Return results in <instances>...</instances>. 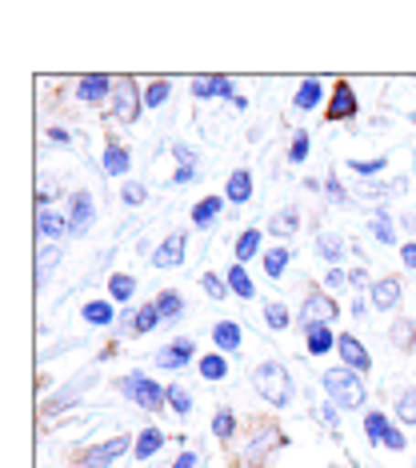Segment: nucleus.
Segmentation results:
<instances>
[{
	"label": "nucleus",
	"instance_id": "f257e3e1",
	"mask_svg": "<svg viewBox=\"0 0 416 468\" xmlns=\"http://www.w3.org/2000/svg\"><path fill=\"white\" fill-rule=\"evenodd\" d=\"M252 388L261 392L264 400L272 404V409H284L288 400H293V377H288V368L281 365V360H264V365H256L252 372Z\"/></svg>",
	"mask_w": 416,
	"mask_h": 468
},
{
	"label": "nucleus",
	"instance_id": "f03ea898",
	"mask_svg": "<svg viewBox=\"0 0 416 468\" xmlns=\"http://www.w3.org/2000/svg\"><path fill=\"white\" fill-rule=\"evenodd\" d=\"M320 380H325V392L333 397V404H340V409H360V404H365V380H360V372L328 368Z\"/></svg>",
	"mask_w": 416,
	"mask_h": 468
},
{
	"label": "nucleus",
	"instance_id": "7ed1b4c3",
	"mask_svg": "<svg viewBox=\"0 0 416 468\" xmlns=\"http://www.w3.org/2000/svg\"><path fill=\"white\" fill-rule=\"evenodd\" d=\"M121 392L133 404H141L144 412H160L165 409V400H168V388H160L156 380L144 377V372H128V377L121 380Z\"/></svg>",
	"mask_w": 416,
	"mask_h": 468
},
{
	"label": "nucleus",
	"instance_id": "20e7f679",
	"mask_svg": "<svg viewBox=\"0 0 416 468\" xmlns=\"http://www.w3.org/2000/svg\"><path fill=\"white\" fill-rule=\"evenodd\" d=\"M112 104H116V121H121V124H136L141 104H144V92H136V84L128 77H121V80H112Z\"/></svg>",
	"mask_w": 416,
	"mask_h": 468
},
{
	"label": "nucleus",
	"instance_id": "39448f33",
	"mask_svg": "<svg viewBox=\"0 0 416 468\" xmlns=\"http://www.w3.org/2000/svg\"><path fill=\"white\" fill-rule=\"evenodd\" d=\"M128 436H112V441H104V444H96V449L84 452V461L80 464H72V468H109L116 456H124L128 452Z\"/></svg>",
	"mask_w": 416,
	"mask_h": 468
},
{
	"label": "nucleus",
	"instance_id": "423d86ee",
	"mask_svg": "<svg viewBox=\"0 0 416 468\" xmlns=\"http://www.w3.org/2000/svg\"><path fill=\"white\" fill-rule=\"evenodd\" d=\"M333 316H336V304L328 301L325 292H308V296H304V308H301V324H304V333H308V328L328 324Z\"/></svg>",
	"mask_w": 416,
	"mask_h": 468
},
{
	"label": "nucleus",
	"instance_id": "0eeeda50",
	"mask_svg": "<svg viewBox=\"0 0 416 468\" xmlns=\"http://www.w3.org/2000/svg\"><path fill=\"white\" fill-rule=\"evenodd\" d=\"M192 92H197L200 101H208V97H229L232 104H237V109H244V104H249L237 89H232L229 77H197V80H192Z\"/></svg>",
	"mask_w": 416,
	"mask_h": 468
},
{
	"label": "nucleus",
	"instance_id": "6e6552de",
	"mask_svg": "<svg viewBox=\"0 0 416 468\" xmlns=\"http://www.w3.org/2000/svg\"><path fill=\"white\" fill-rule=\"evenodd\" d=\"M185 249H188V237L185 232H173V237H165V244L153 252V264L156 269H176V264H185Z\"/></svg>",
	"mask_w": 416,
	"mask_h": 468
},
{
	"label": "nucleus",
	"instance_id": "1a4fd4ad",
	"mask_svg": "<svg viewBox=\"0 0 416 468\" xmlns=\"http://www.w3.org/2000/svg\"><path fill=\"white\" fill-rule=\"evenodd\" d=\"M69 225H72V232H80V237H84V232H89L92 229V217H96V208H92V197L89 193H84V188H80V193H72V200H69Z\"/></svg>",
	"mask_w": 416,
	"mask_h": 468
},
{
	"label": "nucleus",
	"instance_id": "9d476101",
	"mask_svg": "<svg viewBox=\"0 0 416 468\" xmlns=\"http://www.w3.org/2000/svg\"><path fill=\"white\" fill-rule=\"evenodd\" d=\"M336 353L345 356V365L352 368V372H368L372 368V360H368V353H365V345H360L357 336H336Z\"/></svg>",
	"mask_w": 416,
	"mask_h": 468
},
{
	"label": "nucleus",
	"instance_id": "9b49d317",
	"mask_svg": "<svg viewBox=\"0 0 416 468\" xmlns=\"http://www.w3.org/2000/svg\"><path fill=\"white\" fill-rule=\"evenodd\" d=\"M192 360V340H173V345H165L156 353V365L160 368H185Z\"/></svg>",
	"mask_w": 416,
	"mask_h": 468
},
{
	"label": "nucleus",
	"instance_id": "f8f14e48",
	"mask_svg": "<svg viewBox=\"0 0 416 468\" xmlns=\"http://www.w3.org/2000/svg\"><path fill=\"white\" fill-rule=\"evenodd\" d=\"M328 116H333V121H348V116H357V97H352V89L345 80L336 84L333 101H328Z\"/></svg>",
	"mask_w": 416,
	"mask_h": 468
},
{
	"label": "nucleus",
	"instance_id": "ddd939ff",
	"mask_svg": "<svg viewBox=\"0 0 416 468\" xmlns=\"http://www.w3.org/2000/svg\"><path fill=\"white\" fill-rule=\"evenodd\" d=\"M397 301H400V281H397V276H384V281L372 284V304H377V308L389 313V308H397Z\"/></svg>",
	"mask_w": 416,
	"mask_h": 468
},
{
	"label": "nucleus",
	"instance_id": "4468645a",
	"mask_svg": "<svg viewBox=\"0 0 416 468\" xmlns=\"http://www.w3.org/2000/svg\"><path fill=\"white\" fill-rule=\"evenodd\" d=\"M109 92H112V80L109 77H101V72H96V77H80L77 80V97L80 101H101V97H109Z\"/></svg>",
	"mask_w": 416,
	"mask_h": 468
},
{
	"label": "nucleus",
	"instance_id": "2eb2a0df",
	"mask_svg": "<svg viewBox=\"0 0 416 468\" xmlns=\"http://www.w3.org/2000/svg\"><path fill=\"white\" fill-rule=\"evenodd\" d=\"M37 229H40V237H48V240H57V237H64V232H72L69 220L57 217V212H45V208L37 212Z\"/></svg>",
	"mask_w": 416,
	"mask_h": 468
},
{
	"label": "nucleus",
	"instance_id": "dca6fc26",
	"mask_svg": "<svg viewBox=\"0 0 416 468\" xmlns=\"http://www.w3.org/2000/svg\"><path fill=\"white\" fill-rule=\"evenodd\" d=\"M80 316L89 321L92 328H101V324H112L116 321V313H112V301H89L80 308Z\"/></svg>",
	"mask_w": 416,
	"mask_h": 468
},
{
	"label": "nucleus",
	"instance_id": "f3484780",
	"mask_svg": "<svg viewBox=\"0 0 416 468\" xmlns=\"http://www.w3.org/2000/svg\"><path fill=\"white\" fill-rule=\"evenodd\" d=\"M160 444H165V432H160V429H144L141 436H136V444H133V456H136V461H144V456H156Z\"/></svg>",
	"mask_w": 416,
	"mask_h": 468
},
{
	"label": "nucleus",
	"instance_id": "a211bd4d",
	"mask_svg": "<svg viewBox=\"0 0 416 468\" xmlns=\"http://www.w3.org/2000/svg\"><path fill=\"white\" fill-rule=\"evenodd\" d=\"M212 340H217V348H224V353H237L240 348V324L220 321L217 328H212Z\"/></svg>",
	"mask_w": 416,
	"mask_h": 468
},
{
	"label": "nucleus",
	"instance_id": "6ab92c4d",
	"mask_svg": "<svg viewBox=\"0 0 416 468\" xmlns=\"http://www.w3.org/2000/svg\"><path fill=\"white\" fill-rule=\"evenodd\" d=\"M316 257H325V261H340L345 257V240L336 237V232H316Z\"/></svg>",
	"mask_w": 416,
	"mask_h": 468
},
{
	"label": "nucleus",
	"instance_id": "aec40b11",
	"mask_svg": "<svg viewBox=\"0 0 416 468\" xmlns=\"http://www.w3.org/2000/svg\"><path fill=\"white\" fill-rule=\"evenodd\" d=\"M269 229L276 232V237H293V232L301 229V212H296V208H281V212H276V217L269 220Z\"/></svg>",
	"mask_w": 416,
	"mask_h": 468
},
{
	"label": "nucleus",
	"instance_id": "412c9836",
	"mask_svg": "<svg viewBox=\"0 0 416 468\" xmlns=\"http://www.w3.org/2000/svg\"><path fill=\"white\" fill-rule=\"evenodd\" d=\"M249 197H252V173H249V168H240V173H232V176H229V200L244 205Z\"/></svg>",
	"mask_w": 416,
	"mask_h": 468
},
{
	"label": "nucleus",
	"instance_id": "4be33fe9",
	"mask_svg": "<svg viewBox=\"0 0 416 468\" xmlns=\"http://www.w3.org/2000/svg\"><path fill=\"white\" fill-rule=\"evenodd\" d=\"M365 432H368V441H372V444H389L392 424L384 420V412H368V417H365Z\"/></svg>",
	"mask_w": 416,
	"mask_h": 468
},
{
	"label": "nucleus",
	"instance_id": "5701e85b",
	"mask_svg": "<svg viewBox=\"0 0 416 468\" xmlns=\"http://www.w3.org/2000/svg\"><path fill=\"white\" fill-rule=\"evenodd\" d=\"M160 321H165V316H160V308L153 301V304H144V308H136L133 313V333H153Z\"/></svg>",
	"mask_w": 416,
	"mask_h": 468
},
{
	"label": "nucleus",
	"instance_id": "b1692460",
	"mask_svg": "<svg viewBox=\"0 0 416 468\" xmlns=\"http://www.w3.org/2000/svg\"><path fill=\"white\" fill-rule=\"evenodd\" d=\"M217 217H220V197H205V200H197V208H192L197 229H208Z\"/></svg>",
	"mask_w": 416,
	"mask_h": 468
},
{
	"label": "nucleus",
	"instance_id": "393cba45",
	"mask_svg": "<svg viewBox=\"0 0 416 468\" xmlns=\"http://www.w3.org/2000/svg\"><path fill=\"white\" fill-rule=\"evenodd\" d=\"M128 165H133V161H128V153H124L121 144H109V148H104V173H109V176H124Z\"/></svg>",
	"mask_w": 416,
	"mask_h": 468
},
{
	"label": "nucleus",
	"instance_id": "a878e982",
	"mask_svg": "<svg viewBox=\"0 0 416 468\" xmlns=\"http://www.w3.org/2000/svg\"><path fill=\"white\" fill-rule=\"evenodd\" d=\"M264 324H269L272 333H284V328L293 324V316H288V308L281 301H269V304H264Z\"/></svg>",
	"mask_w": 416,
	"mask_h": 468
},
{
	"label": "nucleus",
	"instance_id": "bb28decb",
	"mask_svg": "<svg viewBox=\"0 0 416 468\" xmlns=\"http://www.w3.org/2000/svg\"><path fill=\"white\" fill-rule=\"evenodd\" d=\"M156 308H160V316H165V321H180V313H185V296H180V292H160Z\"/></svg>",
	"mask_w": 416,
	"mask_h": 468
},
{
	"label": "nucleus",
	"instance_id": "cd10ccee",
	"mask_svg": "<svg viewBox=\"0 0 416 468\" xmlns=\"http://www.w3.org/2000/svg\"><path fill=\"white\" fill-rule=\"evenodd\" d=\"M389 336H392V345H397L400 353H409V348L416 345V324L412 321H397L389 328Z\"/></svg>",
	"mask_w": 416,
	"mask_h": 468
},
{
	"label": "nucleus",
	"instance_id": "c85d7f7f",
	"mask_svg": "<svg viewBox=\"0 0 416 468\" xmlns=\"http://www.w3.org/2000/svg\"><path fill=\"white\" fill-rule=\"evenodd\" d=\"M252 257H261V232H256V229L240 232V240H237V264L252 261Z\"/></svg>",
	"mask_w": 416,
	"mask_h": 468
},
{
	"label": "nucleus",
	"instance_id": "c756f323",
	"mask_svg": "<svg viewBox=\"0 0 416 468\" xmlns=\"http://www.w3.org/2000/svg\"><path fill=\"white\" fill-rule=\"evenodd\" d=\"M133 292H136V281L128 272H112L109 276V296H112V301H128Z\"/></svg>",
	"mask_w": 416,
	"mask_h": 468
},
{
	"label": "nucleus",
	"instance_id": "7c9ffc66",
	"mask_svg": "<svg viewBox=\"0 0 416 468\" xmlns=\"http://www.w3.org/2000/svg\"><path fill=\"white\" fill-rule=\"evenodd\" d=\"M328 348H333V333H328V324L308 328V353H313V356H325Z\"/></svg>",
	"mask_w": 416,
	"mask_h": 468
},
{
	"label": "nucleus",
	"instance_id": "2f4dec72",
	"mask_svg": "<svg viewBox=\"0 0 416 468\" xmlns=\"http://www.w3.org/2000/svg\"><path fill=\"white\" fill-rule=\"evenodd\" d=\"M316 104H320V80H313V77H308L304 84H301V89H296V109H316Z\"/></svg>",
	"mask_w": 416,
	"mask_h": 468
},
{
	"label": "nucleus",
	"instance_id": "473e14b6",
	"mask_svg": "<svg viewBox=\"0 0 416 468\" xmlns=\"http://www.w3.org/2000/svg\"><path fill=\"white\" fill-rule=\"evenodd\" d=\"M229 289L237 292V296H244V301H249V296L256 292V289H252V281H249V272H244L240 264H232V269H229Z\"/></svg>",
	"mask_w": 416,
	"mask_h": 468
},
{
	"label": "nucleus",
	"instance_id": "72a5a7b5",
	"mask_svg": "<svg viewBox=\"0 0 416 468\" xmlns=\"http://www.w3.org/2000/svg\"><path fill=\"white\" fill-rule=\"evenodd\" d=\"M57 261H60V249L57 244H48V249H40V261H37V284H45V276L57 269Z\"/></svg>",
	"mask_w": 416,
	"mask_h": 468
},
{
	"label": "nucleus",
	"instance_id": "f704fd0d",
	"mask_svg": "<svg viewBox=\"0 0 416 468\" xmlns=\"http://www.w3.org/2000/svg\"><path fill=\"white\" fill-rule=\"evenodd\" d=\"M288 257H293L288 249H272V252H264V272H269V276H281V272L288 269Z\"/></svg>",
	"mask_w": 416,
	"mask_h": 468
},
{
	"label": "nucleus",
	"instance_id": "c9c22d12",
	"mask_svg": "<svg viewBox=\"0 0 416 468\" xmlns=\"http://www.w3.org/2000/svg\"><path fill=\"white\" fill-rule=\"evenodd\" d=\"M224 372H229V360H224V356H205V360H200V377H205V380H220Z\"/></svg>",
	"mask_w": 416,
	"mask_h": 468
},
{
	"label": "nucleus",
	"instance_id": "e433bc0d",
	"mask_svg": "<svg viewBox=\"0 0 416 468\" xmlns=\"http://www.w3.org/2000/svg\"><path fill=\"white\" fill-rule=\"evenodd\" d=\"M397 412L404 424H416V388H404L400 400H397Z\"/></svg>",
	"mask_w": 416,
	"mask_h": 468
},
{
	"label": "nucleus",
	"instance_id": "4c0bfd02",
	"mask_svg": "<svg viewBox=\"0 0 416 468\" xmlns=\"http://www.w3.org/2000/svg\"><path fill=\"white\" fill-rule=\"evenodd\" d=\"M372 237H377L380 244H392V240H397V229H392V220L384 217V212H380L377 220H372Z\"/></svg>",
	"mask_w": 416,
	"mask_h": 468
},
{
	"label": "nucleus",
	"instance_id": "58836bf2",
	"mask_svg": "<svg viewBox=\"0 0 416 468\" xmlns=\"http://www.w3.org/2000/svg\"><path fill=\"white\" fill-rule=\"evenodd\" d=\"M212 432H217L220 441H229V436L237 432V417H232V412H217V420H212Z\"/></svg>",
	"mask_w": 416,
	"mask_h": 468
},
{
	"label": "nucleus",
	"instance_id": "ea45409f",
	"mask_svg": "<svg viewBox=\"0 0 416 468\" xmlns=\"http://www.w3.org/2000/svg\"><path fill=\"white\" fill-rule=\"evenodd\" d=\"M165 101H168V84L165 80H153L144 89V104H153V109H156V104H165Z\"/></svg>",
	"mask_w": 416,
	"mask_h": 468
},
{
	"label": "nucleus",
	"instance_id": "a19ab883",
	"mask_svg": "<svg viewBox=\"0 0 416 468\" xmlns=\"http://www.w3.org/2000/svg\"><path fill=\"white\" fill-rule=\"evenodd\" d=\"M304 156H308V133H296V136H293V153H288V161H293V165H304Z\"/></svg>",
	"mask_w": 416,
	"mask_h": 468
},
{
	"label": "nucleus",
	"instance_id": "79ce46f5",
	"mask_svg": "<svg viewBox=\"0 0 416 468\" xmlns=\"http://www.w3.org/2000/svg\"><path fill=\"white\" fill-rule=\"evenodd\" d=\"M168 404H173V409L180 412V417H185V412L192 409V397H188L185 388H176V385H173V388H168Z\"/></svg>",
	"mask_w": 416,
	"mask_h": 468
},
{
	"label": "nucleus",
	"instance_id": "37998d69",
	"mask_svg": "<svg viewBox=\"0 0 416 468\" xmlns=\"http://www.w3.org/2000/svg\"><path fill=\"white\" fill-rule=\"evenodd\" d=\"M200 284H205V292L212 296V301H220V296L229 292V289H224V284H220V276H212V272H205V276H200Z\"/></svg>",
	"mask_w": 416,
	"mask_h": 468
},
{
	"label": "nucleus",
	"instance_id": "c03bdc74",
	"mask_svg": "<svg viewBox=\"0 0 416 468\" xmlns=\"http://www.w3.org/2000/svg\"><path fill=\"white\" fill-rule=\"evenodd\" d=\"M380 168H384V156H377V161H352V173H360V176L380 173Z\"/></svg>",
	"mask_w": 416,
	"mask_h": 468
},
{
	"label": "nucleus",
	"instance_id": "a18cd8bd",
	"mask_svg": "<svg viewBox=\"0 0 416 468\" xmlns=\"http://www.w3.org/2000/svg\"><path fill=\"white\" fill-rule=\"evenodd\" d=\"M269 441H276V432H269V429H261V436L252 441V449H249V456H261L264 449H269Z\"/></svg>",
	"mask_w": 416,
	"mask_h": 468
},
{
	"label": "nucleus",
	"instance_id": "49530a36",
	"mask_svg": "<svg viewBox=\"0 0 416 468\" xmlns=\"http://www.w3.org/2000/svg\"><path fill=\"white\" fill-rule=\"evenodd\" d=\"M176 161H180V168H197V153H192L188 144H176Z\"/></svg>",
	"mask_w": 416,
	"mask_h": 468
},
{
	"label": "nucleus",
	"instance_id": "de8ad7c7",
	"mask_svg": "<svg viewBox=\"0 0 416 468\" xmlns=\"http://www.w3.org/2000/svg\"><path fill=\"white\" fill-rule=\"evenodd\" d=\"M124 205H141V200H144V188L141 185H124Z\"/></svg>",
	"mask_w": 416,
	"mask_h": 468
},
{
	"label": "nucleus",
	"instance_id": "09e8293b",
	"mask_svg": "<svg viewBox=\"0 0 416 468\" xmlns=\"http://www.w3.org/2000/svg\"><path fill=\"white\" fill-rule=\"evenodd\" d=\"M325 284H328V289H345V284H348V276H345V272H340V269H328V276H325Z\"/></svg>",
	"mask_w": 416,
	"mask_h": 468
},
{
	"label": "nucleus",
	"instance_id": "8fccbe9b",
	"mask_svg": "<svg viewBox=\"0 0 416 468\" xmlns=\"http://www.w3.org/2000/svg\"><path fill=\"white\" fill-rule=\"evenodd\" d=\"M320 420H325V424H336V420H340V412H336V404H333V400H328L325 409H320Z\"/></svg>",
	"mask_w": 416,
	"mask_h": 468
},
{
	"label": "nucleus",
	"instance_id": "3c124183",
	"mask_svg": "<svg viewBox=\"0 0 416 468\" xmlns=\"http://www.w3.org/2000/svg\"><path fill=\"white\" fill-rule=\"evenodd\" d=\"M197 176V168H176V176H173V185H188V180Z\"/></svg>",
	"mask_w": 416,
	"mask_h": 468
},
{
	"label": "nucleus",
	"instance_id": "603ef678",
	"mask_svg": "<svg viewBox=\"0 0 416 468\" xmlns=\"http://www.w3.org/2000/svg\"><path fill=\"white\" fill-rule=\"evenodd\" d=\"M404 264H409V269H416V244H404Z\"/></svg>",
	"mask_w": 416,
	"mask_h": 468
},
{
	"label": "nucleus",
	"instance_id": "864d4df0",
	"mask_svg": "<svg viewBox=\"0 0 416 468\" xmlns=\"http://www.w3.org/2000/svg\"><path fill=\"white\" fill-rule=\"evenodd\" d=\"M404 444H409V441H404V436L392 429V436H389V444H384V449H404Z\"/></svg>",
	"mask_w": 416,
	"mask_h": 468
},
{
	"label": "nucleus",
	"instance_id": "5fc2aeb1",
	"mask_svg": "<svg viewBox=\"0 0 416 468\" xmlns=\"http://www.w3.org/2000/svg\"><path fill=\"white\" fill-rule=\"evenodd\" d=\"M328 197H333V200H340V205H345V188H340L336 180H328Z\"/></svg>",
	"mask_w": 416,
	"mask_h": 468
},
{
	"label": "nucleus",
	"instance_id": "6e6d98bb",
	"mask_svg": "<svg viewBox=\"0 0 416 468\" xmlns=\"http://www.w3.org/2000/svg\"><path fill=\"white\" fill-rule=\"evenodd\" d=\"M173 468H197V456H192V452H185V456H180V461H176Z\"/></svg>",
	"mask_w": 416,
	"mask_h": 468
},
{
	"label": "nucleus",
	"instance_id": "4d7b16f0",
	"mask_svg": "<svg viewBox=\"0 0 416 468\" xmlns=\"http://www.w3.org/2000/svg\"><path fill=\"white\" fill-rule=\"evenodd\" d=\"M37 200L45 205V200H52V185H40V193H37Z\"/></svg>",
	"mask_w": 416,
	"mask_h": 468
}]
</instances>
